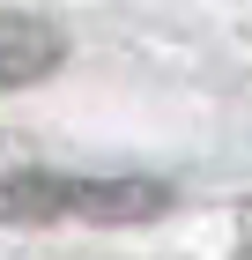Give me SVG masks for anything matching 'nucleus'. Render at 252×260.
Instances as JSON below:
<instances>
[{"label": "nucleus", "instance_id": "7ed1b4c3", "mask_svg": "<svg viewBox=\"0 0 252 260\" xmlns=\"http://www.w3.org/2000/svg\"><path fill=\"white\" fill-rule=\"evenodd\" d=\"M237 223H245V253H252V208H245V216H237Z\"/></svg>", "mask_w": 252, "mask_h": 260}, {"label": "nucleus", "instance_id": "f03ea898", "mask_svg": "<svg viewBox=\"0 0 252 260\" xmlns=\"http://www.w3.org/2000/svg\"><path fill=\"white\" fill-rule=\"evenodd\" d=\"M67 60V30L45 15H22V8H0V89H22V82H45Z\"/></svg>", "mask_w": 252, "mask_h": 260}, {"label": "nucleus", "instance_id": "f257e3e1", "mask_svg": "<svg viewBox=\"0 0 252 260\" xmlns=\"http://www.w3.org/2000/svg\"><path fill=\"white\" fill-rule=\"evenodd\" d=\"M171 208L163 179H82V171H8L0 223H149Z\"/></svg>", "mask_w": 252, "mask_h": 260}]
</instances>
